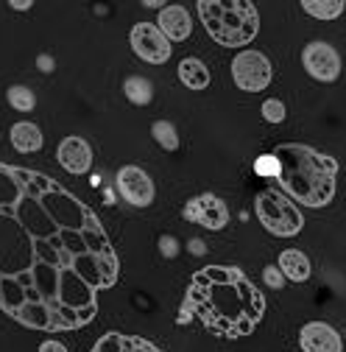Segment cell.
<instances>
[{"label":"cell","mask_w":346,"mask_h":352,"mask_svg":"<svg viewBox=\"0 0 346 352\" xmlns=\"http://www.w3.org/2000/svg\"><path fill=\"white\" fill-rule=\"evenodd\" d=\"M146 6H148V9H159V12H162L168 3H159V0H146Z\"/></svg>","instance_id":"f546056e"},{"label":"cell","mask_w":346,"mask_h":352,"mask_svg":"<svg viewBox=\"0 0 346 352\" xmlns=\"http://www.w3.org/2000/svg\"><path fill=\"white\" fill-rule=\"evenodd\" d=\"M187 249H190V252H193V254H204V252H207V246H204V243H201V241H196V238H193V241H190V246H187Z\"/></svg>","instance_id":"f1b7e54d"},{"label":"cell","mask_w":346,"mask_h":352,"mask_svg":"<svg viewBox=\"0 0 346 352\" xmlns=\"http://www.w3.org/2000/svg\"><path fill=\"white\" fill-rule=\"evenodd\" d=\"M185 221L190 224H198L204 230H212L218 232L229 224V210L224 204V199H218L215 193H198L193 196L187 204H185Z\"/></svg>","instance_id":"ba28073f"},{"label":"cell","mask_w":346,"mask_h":352,"mask_svg":"<svg viewBox=\"0 0 346 352\" xmlns=\"http://www.w3.org/2000/svg\"><path fill=\"white\" fill-rule=\"evenodd\" d=\"M159 31L170 42H185L193 34V17L187 14L185 6H165L159 12Z\"/></svg>","instance_id":"4fadbf2b"},{"label":"cell","mask_w":346,"mask_h":352,"mask_svg":"<svg viewBox=\"0 0 346 352\" xmlns=\"http://www.w3.org/2000/svg\"><path fill=\"white\" fill-rule=\"evenodd\" d=\"M198 14L207 34L224 48H243L257 39L260 14L249 0H198Z\"/></svg>","instance_id":"277c9868"},{"label":"cell","mask_w":346,"mask_h":352,"mask_svg":"<svg viewBox=\"0 0 346 352\" xmlns=\"http://www.w3.org/2000/svg\"><path fill=\"white\" fill-rule=\"evenodd\" d=\"M159 252H162L165 257H176V254H179L176 238H173V235H162V238H159Z\"/></svg>","instance_id":"d4e9b609"},{"label":"cell","mask_w":346,"mask_h":352,"mask_svg":"<svg viewBox=\"0 0 346 352\" xmlns=\"http://www.w3.org/2000/svg\"><path fill=\"white\" fill-rule=\"evenodd\" d=\"M36 352H70V349H67L62 341L48 338V341H42V344H39V349H36Z\"/></svg>","instance_id":"484cf974"},{"label":"cell","mask_w":346,"mask_h":352,"mask_svg":"<svg viewBox=\"0 0 346 352\" xmlns=\"http://www.w3.org/2000/svg\"><path fill=\"white\" fill-rule=\"evenodd\" d=\"M90 352H162L157 344L140 338V336H126V333H106L95 341Z\"/></svg>","instance_id":"5bb4252c"},{"label":"cell","mask_w":346,"mask_h":352,"mask_svg":"<svg viewBox=\"0 0 346 352\" xmlns=\"http://www.w3.org/2000/svg\"><path fill=\"white\" fill-rule=\"evenodd\" d=\"M263 280L268 288H282L285 285V274L279 272V266H266L263 269Z\"/></svg>","instance_id":"cb8c5ba5"},{"label":"cell","mask_w":346,"mask_h":352,"mask_svg":"<svg viewBox=\"0 0 346 352\" xmlns=\"http://www.w3.org/2000/svg\"><path fill=\"white\" fill-rule=\"evenodd\" d=\"M9 104L14 107V109H20V112H31L34 107H36V96L28 90V87H23V84H14V87H9Z\"/></svg>","instance_id":"44dd1931"},{"label":"cell","mask_w":346,"mask_h":352,"mask_svg":"<svg viewBox=\"0 0 346 352\" xmlns=\"http://www.w3.org/2000/svg\"><path fill=\"white\" fill-rule=\"evenodd\" d=\"M299 346L301 352H343L338 330L327 322H308L299 330Z\"/></svg>","instance_id":"8fae6325"},{"label":"cell","mask_w":346,"mask_h":352,"mask_svg":"<svg viewBox=\"0 0 346 352\" xmlns=\"http://www.w3.org/2000/svg\"><path fill=\"white\" fill-rule=\"evenodd\" d=\"M254 212H257V221L277 238H293L301 232V227H305V215L299 212V207L285 193H279L274 188H268L257 196Z\"/></svg>","instance_id":"5b68a950"},{"label":"cell","mask_w":346,"mask_h":352,"mask_svg":"<svg viewBox=\"0 0 346 352\" xmlns=\"http://www.w3.org/2000/svg\"><path fill=\"white\" fill-rule=\"evenodd\" d=\"M151 131H154V140H157L165 151H176V148H179V135H176V129H173V123L157 120Z\"/></svg>","instance_id":"ffe728a7"},{"label":"cell","mask_w":346,"mask_h":352,"mask_svg":"<svg viewBox=\"0 0 346 352\" xmlns=\"http://www.w3.org/2000/svg\"><path fill=\"white\" fill-rule=\"evenodd\" d=\"M274 157L279 160L277 179L285 193L310 210H321L335 196L338 162L330 154H321L305 143H282Z\"/></svg>","instance_id":"3957f363"},{"label":"cell","mask_w":346,"mask_h":352,"mask_svg":"<svg viewBox=\"0 0 346 352\" xmlns=\"http://www.w3.org/2000/svg\"><path fill=\"white\" fill-rule=\"evenodd\" d=\"M301 9H305L310 17H316V20H338L343 14L346 3L343 0H305Z\"/></svg>","instance_id":"d6986e66"},{"label":"cell","mask_w":346,"mask_h":352,"mask_svg":"<svg viewBox=\"0 0 346 352\" xmlns=\"http://www.w3.org/2000/svg\"><path fill=\"white\" fill-rule=\"evenodd\" d=\"M9 140H12V146H14L20 154H34V151L42 148V131H39L36 123H31V120H20V123L12 126Z\"/></svg>","instance_id":"2e32d148"},{"label":"cell","mask_w":346,"mask_h":352,"mask_svg":"<svg viewBox=\"0 0 346 352\" xmlns=\"http://www.w3.org/2000/svg\"><path fill=\"white\" fill-rule=\"evenodd\" d=\"M301 65H305L310 78L321 84H332L341 76V56L327 42H308L305 51H301Z\"/></svg>","instance_id":"9c48e42d"},{"label":"cell","mask_w":346,"mask_h":352,"mask_svg":"<svg viewBox=\"0 0 346 352\" xmlns=\"http://www.w3.org/2000/svg\"><path fill=\"white\" fill-rule=\"evenodd\" d=\"M56 160L67 173H86L93 168V148L84 138H65L56 148Z\"/></svg>","instance_id":"7c38bea8"},{"label":"cell","mask_w":346,"mask_h":352,"mask_svg":"<svg viewBox=\"0 0 346 352\" xmlns=\"http://www.w3.org/2000/svg\"><path fill=\"white\" fill-rule=\"evenodd\" d=\"M260 112H263V120H268L271 126L285 123V115H288V109H285V104H282L279 98H268V101H263Z\"/></svg>","instance_id":"7402d4cb"},{"label":"cell","mask_w":346,"mask_h":352,"mask_svg":"<svg viewBox=\"0 0 346 352\" xmlns=\"http://www.w3.org/2000/svg\"><path fill=\"white\" fill-rule=\"evenodd\" d=\"M123 93H126V98L132 101L135 107H146L154 98V84L148 78H143V76H128L123 81Z\"/></svg>","instance_id":"ac0fdd59"},{"label":"cell","mask_w":346,"mask_h":352,"mask_svg":"<svg viewBox=\"0 0 346 352\" xmlns=\"http://www.w3.org/2000/svg\"><path fill=\"white\" fill-rule=\"evenodd\" d=\"M190 314L218 338H246L266 316V296L235 266H204L193 274L185 296Z\"/></svg>","instance_id":"7a4b0ae2"},{"label":"cell","mask_w":346,"mask_h":352,"mask_svg":"<svg viewBox=\"0 0 346 352\" xmlns=\"http://www.w3.org/2000/svg\"><path fill=\"white\" fill-rule=\"evenodd\" d=\"M179 81L187 87V90H207L209 87V70L201 59L187 56L179 62Z\"/></svg>","instance_id":"e0dca14e"},{"label":"cell","mask_w":346,"mask_h":352,"mask_svg":"<svg viewBox=\"0 0 346 352\" xmlns=\"http://www.w3.org/2000/svg\"><path fill=\"white\" fill-rule=\"evenodd\" d=\"M34 3H31V0H12V9L14 12H28Z\"/></svg>","instance_id":"4316f807"},{"label":"cell","mask_w":346,"mask_h":352,"mask_svg":"<svg viewBox=\"0 0 346 352\" xmlns=\"http://www.w3.org/2000/svg\"><path fill=\"white\" fill-rule=\"evenodd\" d=\"M117 193L123 196V201H128L132 207H148L154 201V182L151 176L137 168V165H123L117 170Z\"/></svg>","instance_id":"30bf717a"},{"label":"cell","mask_w":346,"mask_h":352,"mask_svg":"<svg viewBox=\"0 0 346 352\" xmlns=\"http://www.w3.org/2000/svg\"><path fill=\"white\" fill-rule=\"evenodd\" d=\"M36 65H39L42 70H45V73H51V70H54V59H51V56H39V59H36Z\"/></svg>","instance_id":"83f0119b"},{"label":"cell","mask_w":346,"mask_h":352,"mask_svg":"<svg viewBox=\"0 0 346 352\" xmlns=\"http://www.w3.org/2000/svg\"><path fill=\"white\" fill-rule=\"evenodd\" d=\"M279 272L285 274V280L290 283H308L310 274H313V266H310V260L305 252H299V249H285L279 254Z\"/></svg>","instance_id":"9a60e30c"},{"label":"cell","mask_w":346,"mask_h":352,"mask_svg":"<svg viewBox=\"0 0 346 352\" xmlns=\"http://www.w3.org/2000/svg\"><path fill=\"white\" fill-rule=\"evenodd\" d=\"M117 272L93 207L45 173L0 162V311L28 330H78Z\"/></svg>","instance_id":"6da1fadb"},{"label":"cell","mask_w":346,"mask_h":352,"mask_svg":"<svg viewBox=\"0 0 346 352\" xmlns=\"http://www.w3.org/2000/svg\"><path fill=\"white\" fill-rule=\"evenodd\" d=\"M254 170H257L260 176H277V173H279V160H277L274 154H266V157H260V160L254 162Z\"/></svg>","instance_id":"603a6c76"},{"label":"cell","mask_w":346,"mask_h":352,"mask_svg":"<svg viewBox=\"0 0 346 352\" xmlns=\"http://www.w3.org/2000/svg\"><path fill=\"white\" fill-rule=\"evenodd\" d=\"M128 42H132V51L148 65H165L173 56V42L159 31V25L151 23H137L128 34Z\"/></svg>","instance_id":"52a82bcc"},{"label":"cell","mask_w":346,"mask_h":352,"mask_svg":"<svg viewBox=\"0 0 346 352\" xmlns=\"http://www.w3.org/2000/svg\"><path fill=\"white\" fill-rule=\"evenodd\" d=\"M271 62L263 51H240L232 59V78L243 93H263L271 84Z\"/></svg>","instance_id":"8992f818"}]
</instances>
